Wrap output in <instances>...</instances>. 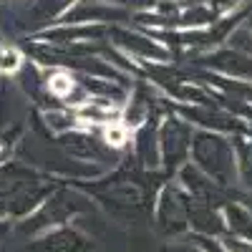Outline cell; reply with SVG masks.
<instances>
[{
	"label": "cell",
	"instance_id": "obj_1",
	"mask_svg": "<svg viewBox=\"0 0 252 252\" xmlns=\"http://www.w3.org/2000/svg\"><path fill=\"white\" fill-rule=\"evenodd\" d=\"M83 240L78 232H71V229H61V232L48 235L46 240L38 242V252H83L89 245H83Z\"/></svg>",
	"mask_w": 252,
	"mask_h": 252
},
{
	"label": "cell",
	"instance_id": "obj_2",
	"mask_svg": "<svg viewBox=\"0 0 252 252\" xmlns=\"http://www.w3.org/2000/svg\"><path fill=\"white\" fill-rule=\"evenodd\" d=\"M20 66H23V53L15 46H0V73H18Z\"/></svg>",
	"mask_w": 252,
	"mask_h": 252
},
{
	"label": "cell",
	"instance_id": "obj_3",
	"mask_svg": "<svg viewBox=\"0 0 252 252\" xmlns=\"http://www.w3.org/2000/svg\"><path fill=\"white\" fill-rule=\"evenodd\" d=\"M103 139H106L111 146H124L126 139H129V129L116 119V121H109L106 126H103Z\"/></svg>",
	"mask_w": 252,
	"mask_h": 252
},
{
	"label": "cell",
	"instance_id": "obj_4",
	"mask_svg": "<svg viewBox=\"0 0 252 252\" xmlns=\"http://www.w3.org/2000/svg\"><path fill=\"white\" fill-rule=\"evenodd\" d=\"M73 78L68 76V73H56V76H51V83H48V89H51V94L53 96H68L71 91H73Z\"/></svg>",
	"mask_w": 252,
	"mask_h": 252
},
{
	"label": "cell",
	"instance_id": "obj_5",
	"mask_svg": "<svg viewBox=\"0 0 252 252\" xmlns=\"http://www.w3.org/2000/svg\"><path fill=\"white\" fill-rule=\"evenodd\" d=\"M224 247L229 252H252V242L250 240H229Z\"/></svg>",
	"mask_w": 252,
	"mask_h": 252
},
{
	"label": "cell",
	"instance_id": "obj_6",
	"mask_svg": "<svg viewBox=\"0 0 252 252\" xmlns=\"http://www.w3.org/2000/svg\"><path fill=\"white\" fill-rule=\"evenodd\" d=\"M215 3H217L220 8H229V5H237L240 0H215Z\"/></svg>",
	"mask_w": 252,
	"mask_h": 252
}]
</instances>
